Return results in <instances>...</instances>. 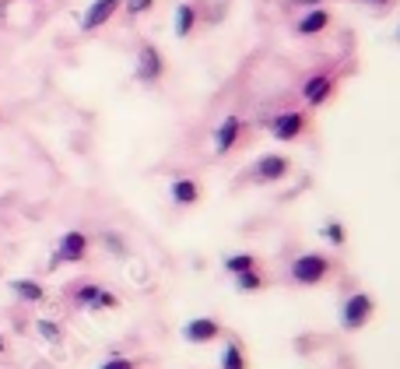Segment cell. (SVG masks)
I'll list each match as a JSON object with an SVG mask.
<instances>
[{
	"instance_id": "1",
	"label": "cell",
	"mask_w": 400,
	"mask_h": 369,
	"mask_svg": "<svg viewBox=\"0 0 400 369\" xmlns=\"http://www.w3.org/2000/svg\"><path fill=\"white\" fill-rule=\"evenodd\" d=\"M333 271V260L327 254H302L292 260V282L302 285V289H313V285H323Z\"/></svg>"
},
{
	"instance_id": "2",
	"label": "cell",
	"mask_w": 400,
	"mask_h": 369,
	"mask_svg": "<svg viewBox=\"0 0 400 369\" xmlns=\"http://www.w3.org/2000/svg\"><path fill=\"white\" fill-rule=\"evenodd\" d=\"M373 317H376V299L368 292H351L341 302V327L344 331H362Z\"/></svg>"
},
{
	"instance_id": "3",
	"label": "cell",
	"mask_w": 400,
	"mask_h": 369,
	"mask_svg": "<svg viewBox=\"0 0 400 369\" xmlns=\"http://www.w3.org/2000/svg\"><path fill=\"white\" fill-rule=\"evenodd\" d=\"M74 302L84 306V310H91V313H99V310H119V299H116L109 289L95 285V282H78Z\"/></svg>"
},
{
	"instance_id": "4",
	"label": "cell",
	"mask_w": 400,
	"mask_h": 369,
	"mask_svg": "<svg viewBox=\"0 0 400 369\" xmlns=\"http://www.w3.org/2000/svg\"><path fill=\"white\" fill-rule=\"evenodd\" d=\"M305 127H309V120H305L302 109H285L270 120V137L274 141H298L305 134Z\"/></svg>"
},
{
	"instance_id": "5",
	"label": "cell",
	"mask_w": 400,
	"mask_h": 369,
	"mask_svg": "<svg viewBox=\"0 0 400 369\" xmlns=\"http://www.w3.org/2000/svg\"><path fill=\"white\" fill-rule=\"evenodd\" d=\"M162 74H165L162 49L155 43H141V49H137V81L155 85V81H162Z\"/></svg>"
},
{
	"instance_id": "6",
	"label": "cell",
	"mask_w": 400,
	"mask_h": 369,
	"mask_svg": "<svg viewBox=\"0 0 400 369\" xmlns=\"http://www.w3.org/2000/svg\"><path fill=\"white\" fill-rule=\"evenodd\" d=\"M91 250V239L81 232V229H71L64 239H60V250L53 257V264H81Z\"/></svg>"
},
{
	"instance_id": "7",
	"label": "cell",
	"mask_w": 400,
	"mask_h": 369,
	"mask_svg": "<svg viewBox=\"0 0 400 369\" xmlns=\"http://www.w3.org/2000/svg\"><path fill=\"white\" fill-rule=\"evenodd\" d=\"M288 172H292V159L288 155H278V151H270V155L257 159V166H253V179L257 183H281Z\"/></svg>"
},
{
	"instance_id": "8",
	"label": "cell",
	"mask_w": 400,
	"mask_h": 369,
	"mask_svg": "<svg viewBox=\"0 0 400 369\" xmlns=\"http://www.w3.org/2000/svg\"><path fill=\"white\" fill-rule=\"evenodd\" d=\"M222 334H225V327L214 317H193V320H187V327H183V337H187L190 345H211V342H218Z\"/></svg>"
},
{
	"instance_id": "9",
	"label": "cell",
	"mask_w": 400,
	"mask_h": 369,
	"mask_svg": "<svg viewBox=\"0 0 400 369\" xmlns=\"http://www.w3.org/2000/svg\"><path fill=\"white\" fill-rule=\"evenodd\" d=\"M119 8H123V0H91L84 18H81V32H95V28L109 25Z\"/></svg>"
},
{
	"instance_id": "10",
	"label": "cell",
	"mask_w": 400,
	"mask_h": 369,
	"mask_svg": "<svg viewBox=\"0 0 400 369\" xmlns=\"http://www.w3.org/2000/svg\"><path fill=\"white\" fill-rule=\"evenodd\" d=\"M239 137H242V116H225L222 123H218V131H214V155H228V151L239 144Z\"/></svg>"
},
{
	"instance_id": "11",
	"label": "cell",
	"mask_w": 400,
	"mask_h": 369,
	"mask_svg": "<svg viewBox=\"0 0 400 369\" xmlns=\"http://www.w3.org/2000/svg\"><path fill=\"white\" fill-rule=\"evenodd\" d=\"M169 197L179 208H193V204H200V183L190 179V176H176L172 187H169Z\"/></svg>"
},
{
	"instance_id": "12",
	"label": "cell",
	"mask_w": 400,
	"mask_h": 369,
	"mask_svg": "<svg viewBox=\"0 0 400 369\" xmlns=\"http://www.w3.org/2000/svg\"><path fill=\"white\" fill-rule=\"evenodd\" d=\"M330 96H333V78H330V74H313L309 81L302 85V99H305V106H323Z\"/></svg>"
},
{
	"instance_id": "13",
	"label": "cell",
	"mask_w": 400,
	"mask_h": 369,
	"mask_svg": "<svg viewBox=\"0 0 400 369\" xmlns=\"http://www.w3.org/2000/svg\"><path fill=\"white\" fill-rule=\"evenodd\" d=\"M330 28V11L327 8H316V11H309L298 25H295V32L298 36H320V32H327Z\"/></svg>"
},
{
	"instance_id": "14",
	"label": "cell",
	"mask_w": 400,
	"mask_h": 369,
	"mask_svg": "<svg viewBox=\"0 0 400 369\" xmlns=\"http://www.w3.org/2000/svg\"><path fill=\"white\" fill-rule=\"evenodd\" d=\"M222 369H250V355H246V345L239 342V337H228V342H225Z\"/></svg>"
},
{
	"instance_id": "15",
	"label": "cell",
	"mask_w": 400,
	"mask_h": 369,
	"mask_svg": "<svg viewBox=\"0 0 400 369\" xmlns=\"http://www.w3.org/2000/svg\"><path fill=\"white\" fill-rule=\"evenodd\" d=\"M193 28H197V8H193V4H179V8H176V18H172V32H176L179 39H187Z\"/></svg>"
},
{
	"instance_id": "16",
	"label": "cell",
	"mask_w": 400,
	"mask_h": 369,
	"mask_svg": "<svg viewBox=\"0 0 400 369\" xmlns=\"http://www.w3.org/2000/svg\"><path fill=\"white\" fill-rule=\"evenodd\" d=\"M267 285H270V282H267V274H260L257 267L235 274V289H239V292H260V289H267Z\"/></svg>"
},
{
	"instance_id": "17",
	"label": "cell",
	"mask_w": 400,
	"mask_h": 369,
	"mask_svg": "<svg viewBox=\"0 0 400 369\" xmlns=\"http://www.w3.org/2000/svg\"><path fill=\"white\" fill-rule=\"evenodd\" d=\"M11 289H14V295L25 299V302H43V299H46V289H43L39 282H32V278H18V282H11Z\"/></svg>"
},
{
	"instance_id": "18",
	"label": "cell",
	"mask_w": 400,
	"mask_h": 369,
	"mask_svg": "<svg viewBox=\"0 0 400 369\" xmlns=\"http://www.w3.org/2000/svg\"><path fill=\"white\" fill-rule=\"evenodd\" d=\"M323 239H327L330 246H337V250H341V246H348V232H344V225L337 222V219H330V222L323 225Z\"/></svg>"
},
{
	"instance_id": "19",
	"label": "cell",
	"mask_w": 400,
	"mask_h": 369,
	"mask_svg": "<svg viewBox=\"0 0 400 369\" xmlns=\"http://www.w3.org/2000/svg\"><path fill=\"white\" fill-rule=\"evenodd\" d=\"M36 331H39V337H43V342H49V345L64 342V327H60L56 320H36Z\"/></svg>"
},
{
	"instance_id": "20",
	"label": "cell",
	"mask_w": 400,
	"mask_h": 369,
	"mask_svg": "<svg viewBox=\"0 0 400 369\" xmlns=\"http://www.w3.org/2000/svg\"><path fill=\"white\" fill-rule=\"evenodd\" d=\"M250 267H257V257L253 254H232V257H225V271L228 274H239V271H250Z\"/></svg>"
},
{
	"instance_id": "21",
	"label": "cell",
	"mask_w": 400,
	"mask_h": 369,
	"mask_svg": "<svg viewBox=\"0 0 400 369\" xmlns=\"http://www.w3.org/2000/svg\"><path fill=\"white\" fill-rule=\"evenodd\" d=\"M123 4H127L130 18H141V14H148L151 8H155V0H123Z\"/></svg>"
},
{
	"instance_id": "22",
	"label": "cell",
	"mask_w": 400,
	"mask_h": 369,
	"mask_svg": "<svg viewBox=\"0 0 400 369\" xmlns=\"http://www.w3.org/2000/svg\"><path fill=\"white\" fill-rule=\"evenodd\" d=\"M99 369H137V362L127 359V355H113V359H106Z\"/></svg>"
},
{
	"instance_id": "23",
	"label": "cell",
	"mask_w": 400,
	"mask_h": 369,
	"mask_svg": "<svg viewBox=\"0 0 400 369\" xmlns=\"http://www.w3.org/2000/svg\"><path fill=\"white\" fill-rule=\"evenodd\" d=\"M365 4H373V8H390L393 0H365Z\"/></svg>"
},
{
	"instance_id": "24",
	"label": "cell",
	"mask_w": 400,
	"mask_h": 369,
	"mask_svg": "<svg viewBox=\"0 0 400 369\" xmlns=\"http://www.w3.org/2000/svg\"><path fill=\"white\" fill-rule=\"evenodd\" d=\"M8 14V0H0V18H4Z\"/></svg>"
},
{
	"instance_id": "25",
	"label": "cell",
	"mask_w": 400,
	"mask_h": 369,
	"mask_svg": "<svg viewBox=\"0 0 400 369\" xmlns=\"http://www.w3.org/2000/svg\"><path fill=\"white\" fill-rule=\"evenodd\" d=\"M8 352V342H4V334H0V355H4Z\"/></svg>"
}]
</instances>
